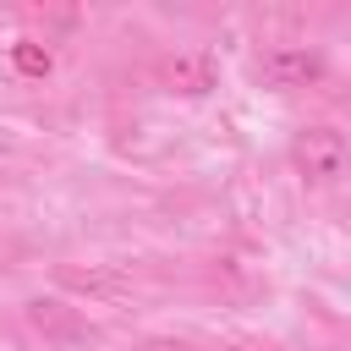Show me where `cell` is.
<instances>
[{
  "instance_id": "obj_1",
  "label": "cell",
  "mask_w": 351,
  "mask_h": 351,
  "mask_svg": "<svg viewBox=\"0 0 351 351\" xmlns=\"http://www.w3.org/2000/svg\"><path fill=\"white\" fill-rule=\"evenodd\" d=\"M291 159H296V170H302L307 181H340L346 165H351V143H346L335 126H307V132L296 137Z\"/></svg>"
},
{
  "instance_id": "obj_2",
  "label": "cell",
  "mask_w": 351,
  "mask_h": 351,
  "mask_svg": "<svg viewBox=\"0 0 351 351\" xmlns=\"http://www.w3.org/2000/svg\"><path fill=\"white\" fill-rule=\"evenodd\" d=\"M258 71H263L269 88H307V82L324 77V55L307 49V44H274V49H263Z\"/></svg>"
},
{
  "instance_id": "obj_3",
  "label": "cell",
  "mask_w": 351,
  "mask_h": 351,
  "mask_svg": "<svg viewBox=\"0 0 351 351\" xmlns=\"http://www.w3.org/2000/svg\"><path fill=\"white\" fill-rule=\"evenodd\" d=\"M27 324H33L44 340H55V346H88V340H93V324H88L77 307L55 302V296H33V302H27Z\"/></svg>"
},
{
  "instance_id": "obj_4",
  "label": "cell",
  "mask_w": 351,
  "mask_h": 351,
  "mask_svg": "<svg viewBox=\"0 0 351 351\" xmlns=\"http://www.w3.org/2000/svg\"><path fill=\"white\" fill-rule=\"evenodd\" d=\"M11 66L22 71V77H49V66H55V55L38 44V38H16L11 44Z\"/></svg>"
},
{
  "instance_id": "obj_5",
  "label": "cell",
  "mask_w": 351,
  "mask_h": 351,
  "mask_svg": "<svg viewBox=\"0 0 351 351\" xmlns=\"http://www.w3.org/2000/svg\"><path fill=\"white\" fill-rule=\"evenodd\" d=\"M170 82H176L181 93H208V66H203V60H176V66H170Z\"/></svg>"
},
{
  "instance_id": "obj_6",
  "label": "cell",
  "mask_w": 351,
  "mask_h": 351,
  "mask_svg": "<svg viewBox=\"0 0 351 351\" xmlns=\"http://www.w3.org/2000/svg\"><path fill=\"white\" fill-rule=\"evenodd\" d=\"M137 351H197V346H186V340H165V335H159V340H143Z\"/></svg>"
},
{
  "instance_id": "obj_7",
  "label": "cell",
  "mask_w": 351,
  "mask_h": 351,
  "mask_svg": "<svg viewBox=\"0 0 351 351\" xmlns=\"http://www.w3.org/2000/svg\"><path fill=\"white\" fill-rule=\"evenodd\" d=\"M225 351H252V346H225Z\"/></svg>"
}]
</instances>
